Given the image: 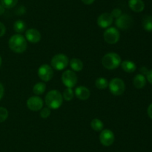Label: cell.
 <instances>
[{
  "label": "cell",
  "mask_w": 152,
  "mask_h": 152,
  "mask_svg": "<svg viewBox=\"0 0 152 152\" xmlns=\"http://www.w3.org/2000/svg\"><path fill=\"white\" fill-rule=\"evenodd\" d=\"M133 83L137 89H142L146 84V78L142 74H138L134 77Z\"/></svg>",
  "instance_id": "cell-16"
},
{
  "label": "cell",
  "mask_w": 152,
  "mask_h": 152,
  "mask_svg": "<svg viewBox=\"0 0 152 152\" xmlns=\"http://www.w3.org/2000/svg\"><path fill=\"white\" fill-rule=\"evenodd\" d=\"M91 127L95 131H102L103 130L104 125L100 119H94L91 122Z\"/></svg>",
  "instance_id": "cell-21"
},
{
  "label": "cell",
  "mask_w": 152,
  "mask_h": 152,
  "mask_svg": "<svg viewBox=\"0 0 152 152\" xmlns=\"http://www.w3.org/2000/svg\"><path fill=\"white\" fill-rule=\"evenodd\" d=\"M95 85L99 89H105L108 86V81L105 77H98L95 81Z\"/></svg>",
  "instance_id": "cell-22"
},
{
  "label": "cell",
  "mask_w": 152,
  "mask_h": 152,
  "mask_svg": "<svg viewBox=\"0 0 152 152\" xmlns=\"http://www.w3.org/2000/svg\"><path fill=\"white\" fill-rule=\"evenodd\" d=\"M50 64L53 69L58 71H61L68 66L69 64V59L65 55L58 54L53 57L50 61Z\"/></svg>",
  "instance_id": "cell-4"
},
{
  "label": "cell",
  "mask_w": 152,
  "mask_h": 152,
  "mask_svg": "<svg viewBox=\"0 0 152 152\" xmlns=\"http://www.w3.org/2000/svg\"><path fill=\"white\" fill-rule=\"evenodd\" d=\"M62 81L67 87H74L77 83V75L72 70H66L62 75Z\"/></svg>",
  "instance_id": "cell-7"
},
{
  "label": "cell",
  "mask_w": 152,
  "mask_h": 152,
  "mask_svg": "<svg viewBox=\"0 0 152 152\" xmlns=\"http://www.w3.org/2000/svg\"><path fill=\"white\" fill-rule=\"evenodd\" d=\"M121 67L125 72L129 73H132L136 70L137 66L133 61H124L121 63Z\"/></svg>",
  "instance_id": "cell-17"
},
{
  "label": "cell",
  "mask_w": 152,
  "mask_h": 152,
  "mask_svg": "<svg viewBox=\"0 0 152 152\" xmlns=\"http://www.w3.org/2000/svg\"><path fill=\"white\" fill-rule=\"evenodd\" d=\"M103 37L105 41L108 44H115L120 40V31L114 27H109L104 31Z\"/></svg>",
  "instance_id": "cell-6"
},
{
  "label": "cell",
  "mask_w": 152,
  "mask_h": 152,
  "mask_svg": "<svg viewBox=\"0 0 152 152\" xmlns=\"http://www.w3.org/2000/svg\"><path fill=\"white\" fill-rule=\"evenodd\" d=\"M53 75V68L48 64H43L38 69V76L42 81H49L51 80Z\"/></svg>",
  "instance_id": "cell-9"
},
{
  "label": "cell",
  "mask_w": 152,
  "mask_h": 152,
  "mask_svg": "<svg viewBox=\"0 0 152 152\" xmlns=\"http://www.w3.org/2000/svg\"><path fill=\"white\" fill-rule=\"evenodd\" d=\"M148 72V69L146 68V67H142V68H140L141 74L143 75H146Z\"/></svg>",
  "instance_id": "cell-32"
},
{
  "label": "cell",
  "mask_w": 152,
  "mask_h": 152,
  "mask_svg": "<svg viewBox=\"0 0 152 152\" xmlns=\"http://www.w3.org/2000/svg\"><path fill=\"white\" fill-rule=\"evenodd\" d=\"M74 96V92L73 91L72 88H68L67 87L66 89L64 90L63 93H62V97H63V99H65V101H71L73 99Z\"/></svg>",
  "instance_id": "cell-24"
},
{
  "label": "cell",
  "mask_w": 152,
  "mask_h": 152,
  "mask_svg": "<svg viewBox=\"0 0 152 152\" xmlns=\"http://www.w3.org/2000/svg\"><path fill=\"white\" fill-rule=\"evenodd\" d=\"M8 117V111L6 108L0 107V123L4 122Z\"/></svg>",
  "instance_id": "cell-26"
},
{
  "label": "cell",
  "mask_w": 152,
  "mask_h": 152,
  "mask_svg": "<svg viewBox=\"0 0 152 152\" xmlns=\"http://www.w3.org/2000/svg\"><path fill=\"white\" fill-rule=\"evenodd\" d=\"M4 12V7L1 5V4L0 3V15L3 14V13Z\"/></svg>",
  "instance_id": "cell-35"
},
{
  "label": "cell",
  "mask_w": 152,
  "mask_h": 152,
  "mask_svg": "<svg viewBox=\"0 0 152 152\" xmlns=\"http://www.w3.org/2000/svg\"><path fill=\"white\" fill-rule=\"evenodd\" d=\"M111 16H113V18H116V19H117V18L120 17V16L122 15L121 9L114 8V10H112V12H111Z\"/></svg>",
  "instance_id": "cell-28"
},
{
  "label": "cell",
  "mask_w": 152,
  "mask_h": 152,
  "mask_svg": "<svg viewBox=\"0 0 152 152\" xmlns=\"http://www.w3.org/2000/svg\"><path fill=\"white\" fill-rule=\"evenodd\" d=\"M50 110L48 107H44V108L41 109V111H40V116H41L42 119H47L49 116H50Z\"/></svg>",
  "instance_id": "cell-27"
},
{
  "label": "cell",
  "mask_w": 152,
  "mask_h": 152,
  "mask_svg": "<svg viewBox=\"0 0 152 152\" xmlns=\"http://www.w3.org/2000/svg\"><path fill=\"white\" fill-rule=\"evenodd\" d=\"M108 88L110 92L114 95H121L126 89V84L122 79L115 77L108 83Z\"/></svg>",
  "instance_id": "cell-5"
},
{
  "label": "cell",
  "mask_w": 152,
  "mask_h": 152,
  "mask_svg": "<svg viewBox=\"0 0 152 152\" xmlns=\"http://www.w3.org/2000/svg\"><path fill=\"white\" fill-rule=\"evenodd\" d=\"M142 27L147 31H152V16H145L142 19Z\"/></svg>",
  "instance_id": "cell-23"
},
{
  "label": "cell",
  "mask_w": 152,
  "mask_h": 152,
  "mask_svg": "<svg viewBox=\"0 0 152 152\" xmlns=\"http://www.w3.org/2000/svg\"><path fill=\"white\" fill-rule=\"evenodd\" d=\"M1 62H2V60H1V56H0V66L1 65Z\"/></svg>",
  "instance_id": "cell-36"
},
{
  "label": "cell",
  "mask_w": 152,
  "mask_h": 152,
  "mask_svg": "<svg viewBox=\"0 0 152 152\" xmlns=\"http://www.w3.org/2000/svg\"><path fill=\"white\" fill-rule=\"evenodd\" d=\"M129 6L133 11L140 13L145 8V3L142 0H129Z\"/></svg>",
  "instance_id": "cell-15"
},
{
  "label": "cell",
  "mask_w": 152,
  "mask_h": 152,
  "mask_svg": "<svg viewBox=\"0 0 152 152\" xmlns=\"http://www.w3.org/2000/svg\"><path fill=\"white\" fill-rule=\"evenodd\" d=\"M70 66L74 72H80L83 69V63L79 58H72L70 61Z\"/></svg>",
  "instance_id": "cell-18"
},
{
  "label": "cell",
  "mask_w": 152,
  "mask_h": 152,
  "mask_svg": "<svg viewBox=\"0 0 152 152\" xmlns=\"http://www.w3.org/2000/svg\"><path fill=\"white\" fill-rule=\"evenodd\" d=\"M99 141L101 144L104 146H111L114 142V134L111 130H102L99 135Z\"/></svg>",
  "instance_id": "cell-10"
},
{
  "label": "cell",
  "mask_w": 152,
  "mask_h": 152,
  "mask_svg": "<svg viewBox=\"0 0 152 152\" xmlns=\"http://www.w3.org/2000/svg\"><path fill=\"white\" fill-rule=\"evenodd\" d=\"M8 45L15 53H23L27 49V40L22 34H14L9 40Z\"/></svg>",
  "instance_id": "cell-2"
},
{
  "label": "cell",
  "mask_w": 152,
  "mask_h": 152,
  "mask_svg": "<svg viewBox=\"0 0 152 152\" xmlns=\"http://www.w3.org/2000/svg\"><path fill=\"white\" fill-rule=\"evenodd\" d=\"M133 24V19L128 14H122L120 17L116 19L115 25L119 29L126 31L130 28Z\"/></svg>",
  "instance_id": "cell-8"
},
{
  "label": "cell",
  "mask_w": 152,
  "mask_h": 152,
  "mask_svg": "<svg viewBox=\"0 0 152 152\" xmlns=\"http://www.w3.org/2000/svg\"><path fill=\"white\" fill-rule=\"evenodd\" d=\"M81 1H83L84 4H88H88H91L92 3H94V1L95 0H81Z\"/></svg>",
  "instance_id": "cell-34"
},
{
  "label": "cell",
  "mask_w": 152,
  "mask_h": 152,
  "mask_svg": "<svg viewBox=\"0 0 152 152\" xmlns=\"http://www.w3.org/2000/svg\"><path fill=\"white\" fill-rule=\"evenodd\" d=\"M5 31H6L5 26H4V25L2 23V22H0V37L4 35Z\"/></svg>",
  "instance_id": "cell-29"
},
{
  "label": "cell",
  "mask_w": 152,
  "mask_h": 152,
  "mask_svg": "<svg viewBox=\"0 0 152 152\" xmlns=\"http://www.w3.org/2000/svg\"><path fill=\"white\" fill-rule=\"evenodd\" d=\"M114 18L109 13H104L99 15L97 18V25L102 28H109L113 23Z\"/></svg>",
  "instance_id": "cell-12"
},
{
  "label": "cell",
  "mask_w": 152,
  "mask_h": 152,
  "mask_svg": "<svg viewBox=\"0 0 152 152\" xmlns=\"http://www.w3.org/2000/svg\"><path fill=\"white\" fill-rule=\"evenodd\" d=\"M46 89V84L43 82H39V83H36L33 88V92L37 95H42L45 92Z\"/></svg>",
  "instance_id": "cell-20"
},
{
  "label": "cell",
  "mask_w": 152,
  "mask_h": 152,
  "mask_svg": "<svg viewBox=\"0 0 152 152\" xmlns=\"http://www.w3.org/2000/svg\"><path fill=\"white\" fill-rule=\"evenodd\" d=\"M146 77H147V80H148V81L152 84V69L148 70V73H147V75H146Z\"/></svg>",
  "instance_id": "cell-30"
},
{
  "label": "cell",
  "mask_w": 152,
  "mask_h": 152,
  "mask_svg": "<svg viewBox=\"0 0 152 152\" xmlns=\"http://www.w3.org/2000/svg\"><path fill=\"white\" fill-rule=\"evenodd\" d=\"M25 39L30 43H39L41 40V34L35 28H30L25 32Z\"/></svg>",
  "instance_id": "cell-13"
},
{
  "label": "cell",
  "mask_w": 152,
  "mask_h": 152,
  "mask_svg": "<svg viewBox=\"0 0 152 152\" xmlns=\"http://www.w3.org/2000/svg\"><path fill=\"white\" fill-rule=\"evenodd\" d=\"M4 88L3 86L2 83L0 82V100L3 98L4 96Z\"/></svg>",
  "instance_id": "cell-31"
},
{
  "label": "cell",
  "mask_w": 152,
  "mask_h": 152,
  "mask_svg": "<svg viewBox=\"0 0 152 152\" xmlns=\"http://www.w3.org/2000/svg\"><path fill=\"white\" fill-rule=\"evenodd\" d=\"M0 2L4 8L10 9L16 5L18 0H0Z\"/></svg>",
  "instance_id": "cell-25"
},
{
  "label": "cell",
  "mask_w": 152,
  "mask_h": 152,
  "mask_svg": "<svg viewBox=\"0 0 152 152\" xmlns=\"http://www.w3.org/2000/svg\"><path fill=\"white\" fill-rule=\"evenodd\" d=\"M147 112H148V116H149V117L152 119V104H151L149 106H148Z\"/></svg>",
  "instance_id": "cell-33"
},
{
  "label": "cell",
  "mask_w": 152,
  "mask_h": 152,
  "mask_svg": "<svg viewBox=\"0 0 152 152\" xmlns=\"http://www.w3.org/2000/svg\"><path fill=\"white\" fill-rule=\"evenodd\" d=\"M43 100L39 96H32L27 101V107L32 111H39L43 107Z\"/></svg>",
  "instance_id": "cell-11"
},
{
  "label": "cell",
  "mask_w": 152,
  "mask_h": 152,
  "mask_svg": "<svg viewBox=\"0 0 152 152\" xmlns=\"http://www.w3.org/2000/svg\"><path fill=\"white\" fill-rule=\"evenodd\" d=\"M45 102L48 108L56 110L62 106V102H63V97L60 92L53 89V90L49 91L46 94Z\"/></svg>",
  "instance_id": "cell-1"
},
{
  "label": "cell",
  "mask_w": 152,
  "mask_h": 152,
  "mask_svg": "<svg viewBox=\"0 0 152 152\" xmlns=\"http://www.w3.org/2000/svg\"><path fill=\"white\" fill-rule=\"evenodd\" d=\"M122 63L121 58L119 55L114 52L107 53L102 57V64L105 69L108 70H113L120 66Z\"/></svg>",
  "instance_id": "cell-3"
},
{
  "label": "cell",
  "mask_w": 152,
  "mask_h": 152,
  "mask_svg": "<svg viewBox=\"0 0 152 152\" xmlns=\"http://www.w3.org/2000/svg\"><path fill=\"white\" fill-rule=\"evenodd\" d=\"M74 93H75L77 98H79L80 100H83V101L87 100L90 97L91 95V92L88 88L84 86H77L76 88Z\"/></svg>",
  "instance_id": "cell-14"
},
{
  "label": "cell",
  "mask_w": 152,
  "mask_h": 152,
  "mask_svg": "<svg viewBox=\"0 0 152 152\" xmlns=\"http://www.w3.org/2000/svg\"><path fill=\"white\" fill-rule=\"evenodd\" d=\"M13 29L18 34H22L26 29V24L23 20H17L13 24Z\"/></svg>",
  "instance_id": "cell-19"
}]
</instances>
